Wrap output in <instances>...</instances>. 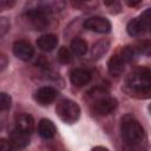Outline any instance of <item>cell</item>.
Listing matches in <instances>:
<instances>
[{
  "mask_svg": "<svg viewBox=\"0 0 151 151\" xmlns=\"http://www.w3.org/2000/svg\"><path fill=\"white\" fill-rule=\"evenodd\" d=\"M126 86L133 94L147 97L151 94V71L147 68H139L132 72L127 80Z\"/></svg>",
  "mask_w": 151,
  "mask_h": 151,
  "instance_id": "6da1fadb",
  "label": "cell"
},
{
  "mask_svg": "<svg viewBox=\"0 0 151 151\" xmlns=\"http://www.w3.org/2000/svg\"><path fill=\"white\" fill-rule=\"evenodd\" d=\"M122 137L127 145H139L144 138V129L139 122L132 116L127 114L122 118Z\"/></svg>",
  "mask_w": 151,
  "mask_h": 151,
  "instance_id": "7a4b0ae2",
  "label": "cell"
},
{
  "mask_svg": "<svg viewBox=\"0 0 151 151\" xmlns=\"http://www.w3.org/2000/svg\"><path fill=\"white\" fill-rule=\"evenodd\" d=\"M55 112H57L58 117L64 123L72 124L79 119L80 107L76 101H73L71 99H61L57 104Z\"/></svg>",
  "mask_w": 151,
  "mask_h": 151,
  "instance_id": "3957f363",
  "label": "cell"
},
{
  "mask_svg": "<svg viewBox=\"0 0 151 151\" xmlns=\"http://www.w3.org/2000/svg\"><path fill=\"white\" fill-rule=\"evenodd\" d=\"M117 105H118L117 99H114L113 97L103 94V96L97 97L94 99V101H93V110H94V112L97 114L105 116V114H109L112 111H114Z\"/></svg>",
  "mask_w": 151,
  "mask_h": 151,
  "instance_id": "277c9868",
  "label": "cell"
},
{
  "mask_svg": "<svg viewBox=\"0 0 151 151\" xmlns=\"http://www.w3.org/2000/svg\"><path fill=\"white\" fill-rule=\"evenodd\" d=\"M84 27L97 33H109L111 31L110 21L101 17H91L86 19L84 21Z\"/></svg>",
  "mask_w": 151,
  "mask_h": 151,
  "instance_id": "5b68a950",
  "label": "cell"
},
{
  "mask_svg": "<svg viewBox=\"0 0 151 151\" xmlns=\"http://www.w3.org/2000/svg\"><path fill=\"white\" fill-rule=\"evenodd\" d=\"M13 53L17 58L21 60H29L34 54V48L26 40H17L13 44Z\"/></svg>",
  "mask_w": 151,
  "mask_h": 151,
  "instance_id": "8992f818",
  "label": "cell"
},
{
  "mask_svg": "<svg viewBox=\"0 0 151 151\" xmlns=\"http://www.w3.org/2000/svg\"><path fill=\"white\" fill-rule=\"evenodd\" d=\"M57 96H58V92L55 88L51 86H42L35 91L34 99L41 105H48L55 100Z\"/></svg>",
  "mask_w": 151,
  "mask_h": 151,
  "instance_id": "52a82bcc",
  "label": "cell"
},
{
  "mask_svg": "<svg viewBox=\"0 0 151 151\" xmlns=\"http://www.w3.org/2000/svg\"><path fill=\"white\" fill-rule=\"evenodd\" d=\"M127 63L124 60V58L122 57V54L119 52L116 53L113 57L110 58V60L107 63V68H109L110 74L113 76V77L120 76L124 72V68H125V65Z\"/></svg>",
  "mask_w": 151,
  "mask_h": 151,
  "instance_id": "ba28073f",
  "label": "cell"
},
{
  "mask_svg": "<svg viewBox=\"0 0 151 151\" xmlns=\"http://www.w3.org/2000/svg\"><path fill=\"white\" fill-rule=\"evenodd\" d=\"M70 80L77 87H83L91 80V73L83 68H73L70 72Z\"/></svg>",
  "mask_w": 151,
  "mask_h": 151,
  "instance_id": "9c48e42d",
  "label": "cell"
},
{
  "mask_svg": "<svg viewBox=\"0 0 151 151\" xmlns=\"http://www.w3.org/2000/svg\"><path fill=\"white\" fill-rule=\"evenodd\" d=\"M15 129L20 130L26 134H31L34 130V120L32 116L27 113H21L15 117Z\"/></svg>",
  "mask_w": 151,
  "mask_h": 151,
  "instance_id": "30bf717a",
  "label": "cell"
},
{
  "mask_svg": "<svg viewBox=\"0 0 151 151\" xmlns=\"http://www.w3.org/2000/svg\"><path fill=\"white\" fill-rule=\"evenodd\" d=\"M8 140L12 143V145L15 147L17 151H20L22 149H25L28 143H29V139H28V134L21 132L20 130L15 129L13 130L11 133H9V138Z\"/></svg>",
  "mask_w": 151,
  "mask_h": 151,
  "instance_id": "8fae6325",
  "label": "cell"
},
{
  "mask_svg": "<svg viewBox=\"0 0 151 151\" xmlns=\"http://www.w3.org/2000/svg\"><path fill=\"white\" fill-rule=\"evenodd\" d=\"M37 45L41 51L51 52L53 51L58 45V38L54 34H44L38 38Z\"/></svg>",
  "mask_w": 151,
  "mask_h": 151,
  "instance_id": "7c38bea8",
  "label": "cell"
},
{
  "mask_svg": "<svg viewBox=\"0 0 151 151\" xmlns=\"http://www.w3.org/2000/svg\"><path fill=\"white\" fill-rule=\"evenodd\" d=\"M39 134L45 139H51L55 134V126L50 119H41L38 125Z\"/></svg>",
  "mask_w": 151,
  "mask_h": 151,
  "instance_id": "4fadbf2b",
  "label": "cell"
},
{
  "mask_svg": "<svg viewBox=\"0 0 151 151\" xmlns=\"http://www.w3.org/2000/svg\"><path fill=\"white\" fill-rule=\"evenodd\" d=\"M109 47H110L109 40L103 39V40L97 41V42L93 45L92 50H91V57H92V59H99L100 57H103V55L107 52Z\"/></svg>",
  "mask_w": 151,
  "mask_h": 151,
  "instance_id": "5bb4252c",
  "label": "cell"
},
{
  "mask_svg": "<svg viewBox=\"0 0 151 151\" xmlns=\"http://www.w3.org/2000/svg\"><path fill=\"white\" fill-rule=\"evenodd\" d=\"M71 51L77 55H84L87 52V42L81 38H74L71 41Z\"/></svg>",
  "mask_w": 151,
  "mask_h": 151,
  "instance_id": "9a60e30c",
  "label": "cell"
},
{
  "mask_svg": "<svg viewBox=\"0 0 151 151\" xmlns=\"http://www.w3.org/2000/svg\"><path fill=\"white\" fill-rule=\"evenodd\" d=\"M126 31H127V33H129L131 37H137V35H139L140 33H143V29H142L139 19H138V18H134V19L130 20V21L127 22Z\"/></svg>",
  "mask_w": 151,
  "mask_h": 151,
  "instance_id": "2e32d148",
  "label": "cell"
},
{
  "mask_svg": "<svg viewBox=\"0 0 151 151\" xmlns=\"http://www.w3.org/2000/svg\"><path fill=\"white\" fill-rule=\"evenodd\" d=\"M138 19H139L143 32H150L151 31V9L144 11Z\"/></svg>",
  "mask_w": 151,
  "mask_h": 151,
  "instance_id": "e0dca14e",
  "label": "cell"
},
{
  "mask_svg": "<svg viewBox=\"0 0 151 151\" xmlns=\"http://www.w3.org/2000/svg\"><path fill=\"white\" fill-rule=\"evenodd\" d=\"M58 60L63 64H68L72 60V54L70 50L66 47H60L58 51Z\"/></svg>",
  "mask_w": 151,
  "mask_h": 151,
  "instance_id": "ac0fdd59",
  "label": "cell"
},
{
  "mask_svg": "<svg viewBox=\"0 0 151 151\" xmlns=\"http://www.w3.org/2000/svg\"><path fill=\"white\" fill-rule=\"evenodd\" d=\"M11 103H12V99L11 97L5 93V92H1L0 93V109L1 111H6L11 107Z\"/></svg>",
  "mask_w": 151,
  "mask_h": 151,
  "instance_id": "d6986e66",
  "label": "cell"
},
{
  "mask_svg": "<svg viewBox=\"0 0 151 151\" xmlns=\"http://www.w3.org/2000/svg\"><path fill=\"white\" fill-rule=\"evenodd\" d=\"M138 52L144 54V55H151V41L150 40H144L142 42H139L138 45Z\"/></svg>",
  "mask_w": 151,
  "mask_h": 151,
  "instance_id": "ffe728a7",
  "label": "cell"
},
{
  "mask_svg": "<svg viewBox=\"0 0 151 151\" xmlns=\"http://www.w3.org/2000/svg\"><path fill=\"white\" fill-rule=\"evenodd\" d=\"M0 151H17V150L9 140H7L5 138H1L0 139Z\"/></svg>",
  "mask_w": 151,
  "mask_h": 151,
  "instance_id": "44dd1931",
  "label": "cell"
},
{
  "mask_svg": "<svg viewBox=\"0 0 151 151\" xmlns=\"http://www.w3.org/2000/svg\"><path fill=\"white\" fill-rule=\"evenodd\" d=\"M9 29V21L6 18H0V35L4 37Z\"/></svg>",
  "mask_w": 151,
  "mask_h": 151,
  "instance_id": "7402d4cb",
  "label": "cell"
},
{
  "mask_svg": "<svg viewBox=\"0 0 151 151\" xmlns=\"http://www.w3.org/2000/svg\"><path fill=\"white\" fill-rule=\"evenodd\" d=\"M124 151H145L143 147H140L139 145H125Z\"/></svg>",
  "mask_w": 151,
  "mask_h": 151,
  "instance_id": "603a6c76",
  "label": "cell"
},
{
  "mask_svg": "<svg viewBox=\"0 0 151 151\" xmlns=\"http://www.w3.org/2000/svg\"><path fill=\"white\" fill-rule=\"evenodd\" d=\"M0 70L1 71H4L5 68H6V66H7V57L5 55V54H1L0 55Z\"/></svg>",
  "mask_w": 151,
  "mask_h": 151,
  "instance_id": "cb8c5ba5",
  "label": "cell"
},
{
  "mask_svg": "<svg viewBox=\"0 0 151 151\" xmlns=\"http://www.w3.org/2000/svg\"><path fill=\"white\" fill-rule=\"evenodd\" d=\"M14 5V1H12V2H8V1H6V0H1L0 1V7H1V9H5L6 7H11V6H13Z\"/></svg>",
  "mask_w": 151,
  "mask_h": 151,
  "instance_id": "d4e9b609",
  "label": "cell"
},
{
  "mask_svg": "<svg viewBox=\"0 0 151 151\" xmlns=\"http://www.w3.org/2000/svg\"><path fill=\"white\" fill-rule=\"evenodd\" d=\"M91 151H109V149H106L104 146H94Z\"/></svg>",
  "mask_w": 151,
  "mask_h": 151,
  "instance_id": "484cf974",
  "label": "cell"
},
{
  "mask_svg": "<svg viewBox=\"0 0 151 151\" xmlns=\"http://www.w3.org/2000/svg\"><path fill=\"white\" fill-rule=\"evenodd\" d=\"M129 6H137V5H139L140 4V1H136V2H130V1H127L126 2Z\"/></svg>",
  "mask_w": 151,
  "mask_h": 151,
  "instance_id": "4316f807",
  "label": "cell"
},
{
  "mask_svg": "<svg viewBox=\"0 0 151 151\" xmlns=\"http://www.w3.org/2000/svg\"><path fill=\"white\" fill-rule=\"evenodd\" d=\"M149 112H150V114H151V104H150V106H149Z\"/></svg>",
  "mask_w": 151,
  "mask_h": 151,
  "instance_id": "83f0119b",
  "label": "cell"
}]
</instances>
